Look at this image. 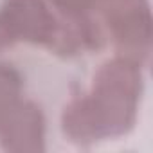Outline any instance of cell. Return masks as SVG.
Segmentation results:
<instances>
[{"mask_svg":"<svg viewBox=\"0 0 153 153\" xmlns=\"http://www.w3.org/2000/svg\"><path fill=\"white\" fill-rule=\"evenodd\" d=\"M0 146L9 153L45 151V115L29 99H22L0 121Z\"/></svg>","mask_w":153,"mask_h":153,"instance_id":"obj_4","label":"cell"},{"mask_svg":"<svg viewBox=\"0 0 153 153\" xmlns=\"http://www.w3.org/2000/svg\"><path fill=\"white\" fill-rule=\"evenodd\" d=\"M96 13L117 56L149 65L153 20L148 0H96Z\"/></svg>","mask_w":153,"mask_h":153,"instance_id":"obj_2","label":"cell"},{"mask_svg":"<svg viewBox=\"0 0 153 153\" xmlns=\"http://www.w3.org/2000/svg\"><path fill=\"white\" fill-rule=\"evenodd\" d=\"M15 43H16V42H15V38H13L9 27H7V24H6L2 13H0V52L6 51V49H9V47H13Z\"/></svg>","mask_w":153,"mask_h":153,"instance_id":"obj_7","label":"cell"},{"mask_svg":"<svg viewBox=\"0 0 153 153\" xmlns=\"http://www.w3.org/2000/svg\"><path fill=\"white\" fill-rule=\"evenodd\" d=\"M15 42H25L56 52L61 36V20L47 0H4L0 7Z\"/></svg>","mask_w":153,"mask_h":153,"instance_id":"obj_3","label":"cell"},{"mask_svg":"<svg viewBox=\"0 0 153 153\" xmlns=\"http://www.w3.org/2000/svg\"><path fill=\"white\" fill-rule=\"evenodd\" d=\"M47 4L61 20H79L87 16H97L96 0H47Z\"/></svg>","mask_w":153,"mask_h":153,"instance_id":"obj_6","label":"cell"},{"mask_svg":"<svg viewBox=\"0 0 153 153\" xmlns=\"http://www.w3.org/2000/svg\"><path fill=\"white\" fill-rule=\"evenodd\" d=\"M24 78L18 68L7 61H0V121L24 97Z\"/></svg>","mask_w":153,"mask_h":153,"instance_id":"obj_5","label":"cell"},{"mask_svg":"<svg viewBox=\"0 0 153 153\" xmlns=\"http://www.w3.org/2000/svg\"><path fill=\"white\" fill-rule=\"evenodd\" d=\"M142 90V67L115 54L97 68L90 90L72 96L65 105V137L78 146H90L128 135L137 123Z\"/></svg>","mask_w":153,"mask_h":153,"instance_id":"obj_1","label":"cell"}]
</instances>
